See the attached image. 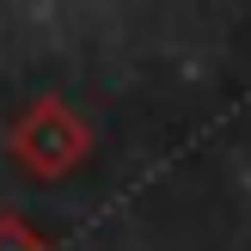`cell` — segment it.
Masks as SVG:
<instances>
[{"mask_svg":"<svg viewBox=\"0 0 251 251\" xmlns=\"http://www.w3.org/2000/svg\"><path fill=\"white\" fill-rule=\"evenodd\" d=\"M92 153V129L74 117L61 98H37L19 123H12V159L37 178H61Z\"/></svg>","mask_w":251,"mask_h":251,"instance_id":"1","label":"cell"},{"mask_svg":"<svg viewBox=\"0 0 251 251\" xmlns=\"http://www.w3.org/2000/svg\"><path fill=\"white\" fill-rule=\"evenodd\" d=\"M0 251H55L25 215H0Z\"/></svg>","mask_w":251,"mask_h":251,"instance_id":"2","label":"cell"}]
</instances>
